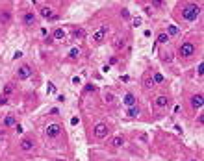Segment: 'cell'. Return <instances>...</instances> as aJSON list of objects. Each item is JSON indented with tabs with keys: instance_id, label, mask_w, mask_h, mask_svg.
<instances>
[{
	"instance_id": "obj_9",
	"label": "cell",
	"mask_w": 204,
	"mask_h": 161,
	"mask_svg": "<svg viewBox=\"0 0 204 161\" xmlns=\"http://www.w3.org/2000/svg\"><path fill=\"white\" fill-rule=\"evenodd\" d=\"M20 148H23L24 152H30L33 148V141L32 139H23V141H20Z\"/></svg>"
},
{
	"instance_id": "obj_20",
	"label": "cell",
	"mask_w": 204,
	"mask_h": 161,
	"mask_svg": "<svg viewBox=\"0 0 204 161\" xmlns=\"http://www.w3.org/2000/svg\"><path fill=\"white\" fill-rule=\"evenodd\" d=\"M78 56H80V48H73V50L71 52H69V58H78Z\"/></svg>"
},
{
	"instance_id": "obj_5",
	"label": "cell",
	"mask_w": 204,
	"mask_h": 161,
	"mask_svg": "<svg viewBox=\"0 0 204 161\" xmlns=\"http://www.w3.org/2000/svg\"><path fill=\"white\" fill-rule=\"evenodd\" d=\"M32 76V69L30 65H23V67H19V71H17V78L19 80H26V78H30Z\"/></svg>"
},
{
	"instance_id": "obj_25",
	"label": "cell",
	"mask_w": 204,
	"mask_h": 161,
	"mask_svg": "<svg viewBox=\"0 0 204 161\" xmlns=\"http://www.w3.org/2000/svg\"><path fill=\"white\" fill-rule=\"evenodd\" d=\"M121 17H123V19H128V17H130L128 9H123V11H121Z\"/></svg>"
},
{
	"instance_id": "obj_21",
	"label": "cell",
	"mask_w": 204,
	"mask_h": 161,
	"mask_svg": "<svg viewBox=\"0 0 204 161\" xmlns=\"http://www.w3.org/2000/svg\"><path fill=\"white\" fill-rule=\"evenodd\" d=\"M178 32H180V30H178L176 26H169V35H176Z\"/></svg>"
},
{
	"instance_id": "obj_27",
	"label": "cell",
	"mask_w": 204,
	"mask_h": 161,
	"mask_svg": "<svg viewBox=\"0 0 204 161\" xmlns=\"http://www.w3.org/2000/svg\"><path fill=\"white\" fill-rule=\"evenodd\" d=\"M86 91H95V85H93V83H87V85H86Z\"/></svg>"
},
{
	"instance_id": "obj_6",
	"label": "cell",
	"mask_w": 204,
	"mask_h": 161,
	"mask_svg": "<svg viewBox=\"0 0 204 161\" xmlns=\"http://www.w3.org/2000/svg\"><path fill=\"white\" fill-rule=\"evenodd\" d=\"M95 135H97L98 139L106 137V135H108V126H106V124H102V122H100V124H97V126H95Z\"/></svg>"
},
{
	"instance_id": "obj_35",
	"label": "cell",
	"mask_w": 204,
	"mask_h": 161,
	"mask_svg": "<svg viewBox=\"0 0 204 161\" xmlns=\"http://www.w3.org/2000/svg\"><path fill=\"white\" fill-rule=\"evenodd\" d=\"M191 161H197V159H191Z\"/></svg>"
},
{
	"instance_id": "obj_10",
	"label": "cell",
	"mask_w": 204,
	"mask_h": 161,
	"mask_svg": "<svg viewBox=\"0 0 204 161\" xmlns=\"http://www.w3.org/2000/svg\"><path fill=\"white\" fill-rule=\"evenodd\" d=\"M124 104H126L128 108H134V106H136V96H134L132 93H128V95L124 96Z\"/></svg>"
},
{
	"instance_id": "obj_16",
	"label": "cell",
	"mask_w": 204,
	"mask_h": 161,
	"mask_svg": "<svg viewBox=\"0 0 204 161\" xmlns=\"http://www.w3.org/2000/svg\"><path fill=\"white\" fill-rule=\"evenodd\" d=\"M143 83H145V87H152V76L150 74H145V80H143Z\"/></svg>"
},
{
	"instance_id": "obj_4",
	"label": "cell",
	"mask_w": 204,
	"mask_h": 161,
	"mask_svg": "<svg viewBox=\"0 0 204 161\" xmlns=\"http://www.w3.org/2000/svg\"><path fill=\"white\" fill-rule=\"evenodd\" d=\"M45 131H46V135L50 137V139H54V137H58L61 134V126L60 124H48Z\"/></svg>"
},
{
	"instance_id": "obj_30",
	"label": "cell",
	"mask_w": 204,
	"mask_h": 161,
	"mask_svg": "<svg viewBox=\"0 0 204 161\" xmlns=\"http://www.w3.org/2000/svg\"><path fill=\"white\" fill-rule=\"evenodd\" d=\"M0 104H2V106H4V104H9L8 102V96H2V98H0Z\"/></svg>"
},
{
	"instance_id": "obj_8",
	"label": "cell",
	"mask_w": 204,
	"mask_h": 161,
	"mask_svg": "<svg viewBox=\"0 0 204 161\" xmlns=\"http://www.w3.org/2000/svg\"><path fill=\"white\" fill-rule=\"evenodd\" d=\"M191 106H193L195 109H200V108H202V95H200V93L195 95L193 98H191Z\"/></svg>"
},
{
	"instance_id": "obj_13",
	"label": "cell",
	"mask_w": 204,
	"mask_h": 161,
	"mask_svg": "<svg viewBox=\"0 0 204 161\" xmlns=\"http://www.w3.org/2000/svg\"><path fill=\"white\" fill-rule=\"evenodd\" d=\"M54 39H58V41H61L63 37H65V30H61V28H58V30H54V35H52Z\"/></svg>"
},
{
	"instance_id": "obj_3",
	"label": "cell",
	"mask_w": 204,
	"mask_h": 161,
	"mask_svg": "<svg viewBox=\"0 0 204 161\" xmlns=\"http://www.w3.org/2000/svg\"><path fill=\"white\" fill-rule=\"evenodd\" d=\"M106 33H108V26H100L98 30L93 33V43H102L104 37H106Z\"/></svg>"
},
{
	"instance_id": "obj_1",
	"label": "cell",
	"mask_w": 204,
	"mask_h": 161,
	"mask_svg": "<svg viewBox=\"0 0 204 161\" xmlns=\"http://www.w3.org/2000/svg\"><path fill=\"white\" fill-rule=\"evenodd\" d=\"M200 15V8L197 4H186L182 8V17L186 20H197V17Z\"/></svg>"
},
{
	"instance_id": "obj_2",
	"label": "cell",
	"mask_w": 204,
	"mask_h": 161,
	"mask_svg": "<svg viewBox=\"0 0 204 161\" xmlns=\"http://www.w3.org/2000/svg\"><path fill=\"white\" fill-rule=\"evenodd\" d=\"M178 52H180L182 58H191V56L195 54V45L193 43H182Z\"/></svg>"
},
{
	"instance_id": "obj_11",
	"label": "cell",
	"mask_w": 204,
	"mask_h": 161,
	"mask_svg": "<svg viewBox=\"0 0 204 161\" xmlns=\"http://www.w3.org/2000/svg\"><path fill=\"white\" fill-rule=\"evenodd\" d=\"M39 13H41V17H45V19H54L52 9H50V8H45V6H43V8L39 9Z\"/></svg>"
},
{
	"instance_id": "obj_12",
	"label": "cell",
	"mask_w": 204,
	"mask_h": 161,
	"mask_svg": "<svg viewBox=\"0 0 204 161\" xmlns=\"http://www.w3.org/2000/svg\"><path fill=\"white\" fill-rule=\"evenodd\" d=\"M167 96H158V98H156V108H165L167 106Z\"/></svg>"
},
{
	"instance_id": "obj_26",
	"label": "cell",
	"mask_w": 204,
	"mask_h": 161,
	"mask_svg": "<svg viewBox=\"0 0 204 161\" xmlns=\"http://www.w3.org/2000/svg\"><path fill=\"white\" fill-rule=\"evenodd\" d=\"M197 71H199V76H202V71H204V63H200V65H199V69H197Z\"/></svg>"
},
{
	"instance_id": "obj_32",
	"label": "cell",
	"mask_w": 204,
	"mask_h": 161,
	"mask_svg": "<svg viewBox=\"0 0 204 161\" xmlns=\"http://www.w3.org/2000/svg\"><path fill=\"white\" fill-rule=\"evenodd\" d=\"M71 124H73V126L78 124V117H73V118H71Z\"/></svg>"
},
{
	"instance_id": "obj_7",
	"label": "cell",
	"mask_w": 204,
	"mask_h": 161,
	"mask_svg": "<svg viewBox=\"0 0 204 161\" xmlns=\"http://www.w3.org/2000/svg\"><path fill=\"white\" fill-rule=\"evenodd\" d=\"M23 20H24L26 26H32L33 22H36V15H33V11H26L24 17H23Z\"/></svg>"
},
{
	"instance_id": "obj_33",
	"label": "cell",
	"mask_w": 204,
	"mask_h": 161,
	"mask_svg": "<svg viewBox=\"0 0 204 161\" xmlns=\"http://www.w3.org/2000/svg\"><path fill=\"white\" fill-rule=\"evenodd\" d=\"M15 130L19 131V134H23V126H20V124H15Z\"/></svg>"
},
{
	"instance_id": "obj_22",
	"label": "cell",
	"mask_w": 204,
	"mask_h": 161,
	"mask_svg": "<svg viewBox=\"0 0 204 161\" xmlns=\"http://www.w3.org/2000/svg\"><path fill=\"white\" fill-rule=\"evenodd\" d=\"M167 41H169V35H167V33H161V35L158 37V43H167Z\"/></svg>"
},
{
	"instance_id": "obj_24",
	"label": "cell",
	"mask_w": 204,
	"mask_h": 161,
	"mask_svg": "<svg viewBox=\"0 0 204 161\" xmlns=\"http://www.w3.org/2000/svg\"><path fill=\"white\" fill-rule=\"evenodd\" d=\"M86 33H83V30H74V37H78V39H82Z\"/></svg>"
},
{
	"instance_id": "obj_31",
	"label": "cell",
	"mask_w": 204,
	"mask_h": 161,
	"mask_svg": "<svg viewBox=\"0 0 204 161\" xmlns=\"http://www.w3.org/2000/svg\"><path fill=\"white\" fill-rule=\"evenodd\" d=\"M115 46H117V48H121V46H124V41H121V39H119L117 43H115Z\"/></svg>"
},
{
	"instance_id": "obj_23",
	"label": "cell",
	"mask_w": 204,
	"mask_h": 161,
	"mask_svg": "<svg viewBox=\"0 0 204 161\" xmlns=\"http://www.w3.org/2000/svg\"><path fill=\"white\" fill-rule=\"evenodd\" d=\"M13 93V85H6L4 87V96H8V95H11Z\"/></svg>"
},
{
	"instance_id": "obj_14",
	"label": "cell",
	"mask_w": 204,
	"mask_h": 161,
	"mask_svg": "<svg viewBox=\"0 0 204 161\" xmlns=\"http://www.w3.org/2000/svg\"><path fill=\"white\" fill-rule=\"evenodd\" d=\"M15 124H17V121H15V117H13V115H8V117L4 118V126H15Z\"/></svg>"
},
{
	"instance_id": "obj_18",
	"label": "cell",
	"mask_w": 204,
	"mask_h": 161,
	"mask_svg": "<svg viewBox=\"0 0 204 161\" xmlns=\"http://www.w3.org/2000/svg\"><path fill=\"white\" fill-rule=\"evenodd\" d=\"M137 115H139V108L134 106V108H130V109H128V117H137Z\"/></svg>"
},
{
	"instance_id": "obj_17",
	"label": "cell",
	"mask_w": 204,
	"mask_h": 161,
	"mask_svg": "<svg viewBox=\"0 0 204 161\" xmlns=\"http://www.w3.org/2000/svg\"><path fill=\"white\" fill-rule=\"evenodd\" d=\"M152 82H154V83H161V82H163V76H161L160 72H154V76H152Z\"/></svg>"
},
{
	"instance_id": "obj_15",
	"label": "cell",
	"mask_w": 204,
	"mask_h": 161,
	"mask_svg": "<svg viewBox=\"0 0 204 161\" xmlns=\"http://www.w3.org/2000/svg\"><path fill=\"white\" fill-rule=\"evenodd\" d=\"M124 144V139L123 137H115L113 141H111V146H115V148H119V146H123Z\"/></svg>"
},
{
	"instance_id": "obj_29",
	"label": "cell",
	"mask_w": 204,
	"mask_h": 161,
	"mask_svg": "<svg viewBox=\"0 0 204 161\" xmlns=\"http://www.w3.org/2000/svg\"><path fill=\"white\" fill-rule=\"evenodd\" d=\"M56 87H54V83H48V93H54Z\"/></svg>"
},
{
	"instance_id": "obj_19",
	"label": "cell",
	"mask_w": 204,
	"mask_h": 161,
	"mask_svg": "<svg viewBox=\"0 0 204 161\" xmlns=\"http://www.w3.org/2000/svg\"><path fill=\"white\" fill-rule=\"evenodd\" d=\"M8 20H9V13L2 11V13H0V22H8Z\"/></svg>"
},
{
	"instance_id": "obj_34",
	"label": "cell",
	"mask_w": 204,
	"mask_h": 161,
	"mask_svg": "<svg viewBox=\"0 0 204 161\" xmlns=\"http://www.w3.org/2000/svg\"><path fill=\"white\" fill-rule=\"evenodd\" d=\"M15 59H19V58H23V52H15V56H13Z\"/></svg>"
},
{
	"instance_id": "obj_28",
	"label": "cell",
	"mask_w": 204,
	"mask_h": 161,
	"mask_svg": "<svg viewBox=\"0 0 204 161\" xmlns=\"http://www.w3.org/2000/svg\"><path fill=\"white\" fill-rule=\"evenodd\" d=\"M134 26H136V28L141 26V19H134Z\"/></svg>"
}]
</instances>
